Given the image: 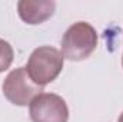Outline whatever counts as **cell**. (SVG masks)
<instances>
[{
	"label": "cell",
	"instance_id": "cell-1",
	"mask_svg": "<svg viewBox=\"0 0 123 122\" xmlns=\"http://www.w3.org/2000/svg\"><path fill=\"white\" fill-rule=\"evenodd\" d=\"M63 63L64 58L59 49L53 46H39L31 52L26 70L31 81L43 88L60 75Z\"/></svg>",
	"mask_w": 123,
	"mask_h": 122
},
{
	"label": "cell",
	"instance_id": "cell-2",
	"mask_svg": "<svg viewBox=\"0 0 123 122\" xmlns=\"http://www.w3.org/2000/svg\"><path fill=\"white\" fill-rule=\"evenodd\" d=\"M97 46V33L87 22H77L72 25L62 39L63 58L73 62L87 59Z\"/></svg>",
	"mask_w": 123,
	"mask_h": 122
},
{
	"label": "cell",
	"instance_id": "cell-3",
	"mask_svg": "<svg viewBox=\"0 0 123 122\" xmlns=\"http://www.w3.org/2000/svg\"><path fill=\"white\" fill-rule=\"evenodd\" d=\"M1 91L10 103L26 106L30 105L31 101L43 92V88L31 81L26 68H17L6 76L1 85Z\"/></svg>",
	"mask_w": 123,
	"mask_h": 122
},
{
	"label": "cell",
	"instance_id": "cell-4",
	"mask_svg": "<svg viewBox=\"0 0 123 122\" xmlns=\"http://www.w3.org/2000/svg\"><path fill=\"white\" fill-rule=\"evenodd\" d=\"M31 122H67L69 108L56 93H40L29 105Z\"/></svg>",
	"mask_w": 123,
	"mask_h": 122
},
{
	"label": "cell",
	"instance_id": "cell-5",
	"mask_svg": "<svg viewBox=\"0 0 123 122\" xmlns=\"http://www.w3.org/2000/svg\"><path fill=\"white\" fill-rule=\"evenodd\" d=\"M56 10V3L52 0H20L17 12L27 25H40L50 19Z\"/></svg>",
	"mask_w": 123,
	"mask_h": 122
},
{
	"label": "cell",
	"instance_id": "cell-6",
	"mask_svg": "<svg viewBox=\"0 0 123 122\" xmlns=\"http://www.w3.org/2000/svg\"><path fill=\"white\" fill-rule=\"evenodd\" d=\"M13 58H14V52H13L12 45L3 39H0V73L10 68Z\"/></svg>",
	"mask_w": 123,
	"mask_h": 122
},
{
	"label": "cell",
	"instance_id": "cell-7",
	"mask_svg": "<svg viewBox=\"0 0 123 122\" xmlns=\"http://www.w3.org/2000/svg\"><path fill=\"white\" fill-rule=\"evenodd\" d=\"M117 122H123V112H122V115L119 116V119H117Z\"/></svg>",
	"mask_w": 123,
	"mask_h": 122
},
{
	"label": "cell",
	"instance_id": "cell-8",
	"mask_svg": "<svg viewBox=\"0 0 123 122\" xmlns=\"http://www.w3.org/2000/svg\"><path fill=\"white\" fill-rule=\"evenodd\" d=\"M122 66H123V56H122Z\"/></svg>",
	"mask_w": 123,
	"mask_h": 122
}]
</instances>
